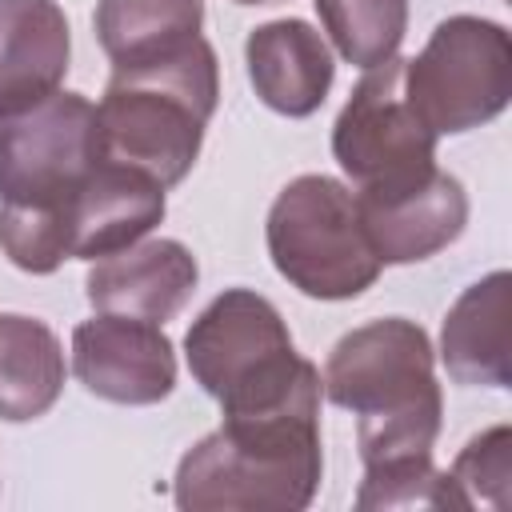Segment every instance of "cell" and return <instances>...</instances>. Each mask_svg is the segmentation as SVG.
I'll return each mask as SVG.
<instances>
[{"mask_svg":"<svg viewBox=\"0 0 512 512\" xmlns=\"http://www.w3.org/2000/svg\"><path fill=\"white\" fill-rule=\"evenodd\" d=\"M100 160V120L88 96L60 88L8 112L0 116V208L44 212L64 228V208Z\"/></svg>","mask_w":512,"mask_h":512,"instance_id":"cell-7","label":"cell"},{"mask_svg":"<svg viewBox=\"0 0 512 512\" xmlns=\"http://www.w3.org/2000/svg\"><path fill=\"white\" fill-rule=\"evenodd\" d=\"M244 64L260 104H268L288 120L312 116L328 100L336 80V60L328 40L308 20L296 16L252 28L244 40Z\"/></svg>","mask_w":512,"mask_h":512,"instance_id":"cell-13","label":"cell"},{"mask_svg":"<svg viewBox=\"0 0 512 512\" xmlns=\"http://www.w3.org/2000/svg\"><path fill=\"white\" fill-rule=\"evenodd\" d=\"M72 372L108 404L148 408L176 388V348L164 324L96 312L72 328Z\"/></svg>","mask_w":512,"mask_h":512,"instance_id":"cell-9","label":"cell"},{"mask_svg":"<svg viewBox=\"0 0 512 512\" xmlns=\"http://www.w3.org/2000/svg\"><path fill=\"white\" fill-rule=\"evenodd\" d=\"M448 480L456 484L460 500H464V512L476 508V504H488V508H508V488H512V432L508 424H496L480 436H472L460 456L452 460V472Z\"/></svg>","mask_w":512,"mask_h":512,"instance_id":"cell-20","label":"cell"},{"mask_svg":"<svg viewBox=\"0 0 512 512\" xmlns=\"http://www.w3.org/2000/svg\"><path fill=\"white\" fill-rule=\"evenodd\" d=\"M276 272L312 300H352L380 276V260L364 236L356 192L324 172L288 180L264 224Z\"/></svg>","mask_w":512,"mask_h":512,"instance_id":"cell-5","label":"cell"},{"mask_svg":"<svg viewBox=\"0 0 512 512\" xmlns=\"http://www.w3.org/2000/svg\"><path fill=\"white\" fill-rule=\"evenodd\" d=\"M92 28L112 68H136L196 40L204 0H96Z\"/></svg>","mask_w":512,"mask_h":512,"instance_id":"cell-17","label":"cell"},{"mask_svg":"<svg viewBox=\"0 0 512 512\" xmlns=\"http://www.w3.org/2000/svg\"><path fill=\"white\" fill-rule=\"evenodd\" d=\"M192 380L224 416L320 408L324 384L292 344L280 308L252 288H224L184 332Z\"/></svg>","mask_w":512,"mask_h":512,"instance_id":"cell-4","label":"cell"},{"mask_svg":"<svg viewBox=\"0 0 512 512\" xmlns=\"http://www.w3.org/2000/svg\"><path fill=\"white\" fill-rule=\"evenodd\" d=\"M336 52L356 68L392 60L408 32V0H312Z\"/></svg>","mask_w":512,"mask_h":512,"instance_id":"cell-18","label":"cell"},{"mask_svg":"<svg viewBox=\"0 0 512 512\" xmlns=\"http://www.w3.org/2000/svg\"><path fill=\"white\" fill-rule=\"evenodd\" d=\"M232 4H276V0H232Z\"/></svg>","mask_w":512,"mask_h":512,"instance_id":"cell-21","label":"cell"},{"mask_svg":"<svg viewBox=\"0 0 512 512\" xmlns=\"http://www.w3.org/2000/svg\"><path fill=\"white\" fill-rule=\"evenodd\" d=\"M436 132L404 96V60L364 72L332 124V156L356 196H384L436 172Z\"/></svg>","mask_w":512,"mask_h":512,"instance_id":"cell-8","label":"cell"},{"mask_svg":"<svg viewBox=\"0 0 512 512\" xmlns=\"http://www.w3.org/2000/svg\"><path fill=\"white\" fill-rule=\"evenodd\" d=\"M320 476V408L224 416L180 456L172 500L184 512H304Z\"/></svg>","mask_w":512,"mask_h":512,"instance_id":"cell-2","label":"cell"},{"mask_svg":"<svg viewBox=\"0 0 512 512\" xmlns=\"http://www.w3.org/2000/svg\"><path fill=\"white\" fill-rule=\"evenodd\" d=\"M356 508H460L464 500L448 472L432 464V456H412V460H392V464H372L364 468Z\"/></svg>","mask_w":512,"mask_h":512,"instance_id":"cell-19","label":"cell"},{"mask_svg":"<svg viewBox=\"0 0 512 512\" xmlns=\"http://www.w3.org/2000/svg\"><path fill=\"white\" fill-rule=\"evenodd\" d=\"M404 96L436 136L496 120L512 100V36L488 16H448L404 60Z\"/></svg>","mask_w":512,"mask_h":512,"instance_id":"cell-6","label":"cell"},{"mask_svg":"<svg viewBox=\"0 0 512 512\" xmlns=\"http://www.w3.org/2000/svg\"><path fill=\"white\" fill-rule=\"evenodd\" d=\"M324 396L356 416L364 468L432 456L444 396L436 384V352L416 320H368L336 340L324 364Z\"/></svg>","mask_w":512,"mask_h":512,"instance_id":"cell-1","label":"cell"},{"mask_svg":"<svg viewBox=\"0 0 512 512\" xmlns=\"http://www.w3.org/2000/svg\"><path fill=\"white\" fill-rule=\"evenodd\" d=\"M64 376L60 336L44 320L20 312L0 316V420H40L60 400Z\"/></svg>","mask_w":512,"mask_h":512,"instance_id":"cell-16","label":"cell"},{"mask_svg":"<svg viewBox=\"0 0 512 512\" xmlns=\"http://www.w3.org/2000/svg\"><path fill=\"white\" fill-rule=\"evenodd\" d=\"M508 296L512 276L504 268L468 284L444 316L440 328V360L456 384L472 388H508Z\"/></svg>","mask_w":512,"mask_h":512,"instance_id":"cell-15","label":"cell"},{"mask_svg":"<svg viewBox=\"0 0 512 512\" xmlns=\"http://www.w3.org/2000/svg\"><path fill=\"white\" fill-rule=\"evenodd\" d=\"M356 208L380 264H420L456 244L468 224V192L444 168L400 192L356 196Z\"/></svg>","mask_w":512,"mask_h":512,"instance_id":"cell-11","label":"cell"},{"mask_svg":"<svg viewBox=\"0 0 512 512\" xmlns=\"http://www.w3.org/2000/svg\"><path fill=\"white\" fill-rule=\"evenodd\" d=\"M164 192L168 188H160L152 176L116 160H100L64 208L68 260H100L144 240L168 212Z\"/></svg>","mask_w":512,"mask_h":512,"instance_id":"cell-12","label":"cell"},{"mask_svg":"<svg viewBox=\"0 0 512 512\" xmlns=\"http://www.w3.org/2000/svg\"><path fill=\"white\" fill-rule=\"evenodd\" d=\"M196 284H200L196 256L168 236L136 240L112 256H100L84 276L92 312L132 316L148 324H168L192 300Z\"/></svg>","mask_w":512,"mask_h":512,"instance_id":"cell-10","label":"cell"},{"mask_svg":"<svg viewBox=\"0 0 512 512\" xmlns=\"http://www.w3.org/2000/svg\"><path fill=\"white\" fill-rule=\"evenodd\" d=\"M68 60L72 32L56 0H0V116L60 92Z\"/></svg>","mask_w":512,"mask_h":512,"instance_id":"cell-14","label":"cell"},{"mask_svg":"<svg viewBox=\"0 0 512 512\" xmlns=\"http://www.w3.org/2000/svg\"><path fill=\"white\" fill-rule=\"evenodd\" d=\"M216 100L220 64L204 36L160 60L112 68L96 104L104 160L136 168L160 188L180 184L200 156Z\"/></svg>","mask_w":512,"mask_h":512,"instance_id":"cell-3","label":"cell"}]
</instances>
